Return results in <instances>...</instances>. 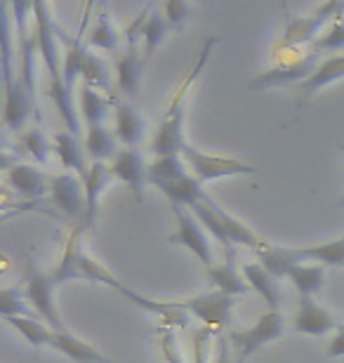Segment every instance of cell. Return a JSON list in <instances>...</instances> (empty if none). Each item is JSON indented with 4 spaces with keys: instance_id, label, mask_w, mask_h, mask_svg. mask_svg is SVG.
Listing matches in <instances>:
<instances>
[{
    "instance_id": "cell-9",
    "label": "cell",
    "mask_w": 344,
    "mask_h": 363,
    "mask_svg": "<svg viewBox=\"0 0 344 363\" xmlns=\"http://www.w3.org/2000/svg\"><path fill=\"white\" fill-rule=\"evenodd\" d=\"M33 10L28 3H12L10 12L17 24V55H19V78L24 81L28 92L35 97V57H38V38H35V28H26V14Z\"/></svg>"
},
{
    "instance_id": "cell-34",
    "label": "cell",
    "mask_w": 344,
    "mask_h": 363,
    "mask_svg": "<svg viewBox=\"0 0 344 363\" xmlns=\"http://www.w3.org/2000/svg\"><path fill=\"white\" fill-rule=\"evenodd\" d=\"M344 50V17L338 14L331 24L326 26V31L318 35L316 43H314V55H321V52H342Z\"/></svg>"
},
{
    "instance_id": "cell-26",
    "label": "cell",
    "mask_w": 344,
    "mask_h": 363,
    "mask_svg": "<svg viewBox=\"0 0 344 363\" xmlns=\"http://www.w3.org/2000/svg\"><path fill=\"white\" fill-rule=\"evenodd\" d=\"M340 78H344V55L331 57V60H326L323 64H318L316 71H314L304 83H299L297 101L309 99L314 92H318L321 88H326V85L340 81Z\"/></svg>"
},
{
    "instance_id": "cell-11",
    "label": "cell",
    "mask_w": 344,
    "mask_h": 363,
    "mask_svg": "<svg viewBox=\"0 0 344 363\" xmlns=\"http://www.w3.org/2000/svg\"><path fill=\"white\" fill-rule=\"evenodd\" d=\"M33 28H35V38H38V52L43 57V64H45V71L50 76V83L64 81L62 78V69L57 64V40H60V28L55 26L52 17H50V10L45 3H35L33 5Z\"/></svg>"
},
{
    "instance_id": "cell-45",
    "label": "cell",
    "mask_w": 344,
    "mask_h": 363,
    "mask_svg": "<svg viewBox=\"0 0 344 363\" xmlns=\"http://www.w3.org/2000/svg\"><path fill=\"white\" fill-rule=\"evenodd\" d=\"M342 206H344V199H342Z\"/></svg>"
},
{
    "instance_id": "cell-23",
    "label": "cell",
    "mask_w": 344,
    "mask_h": 363,
    "mask_svg": "<svg viewBox=\"0 0 344 363\" xmlns=\"http://www.w3.org/2000/svg\"><path fill=\"white\" fill-rule=\"evenodd\" d=\"M146 57L139 52V50H126L123 55H118L116 60V83H118L121 94L126 97H133L139 90V83H142V71H144Z\"/></svg>"
},
{
    "instance_id": "cell-6",
    "label": "cell",
    "mask_w": 344,
    "mask_h": 363,
    "mask_svg": "<svg viewBox=\"0 0 344 363\" xmlns=\"http://www.w3.org/2000/svg\"><path fill=\"white\" fill-rule=\"evenodd\" d=\"M55 288H57V283L52 279V274L40 272L38 267H33V262L26 264V272H24L26 302H31L33 311L52 330H67V325L62 323L60 311H57V304H55Z\"/></svg>"
},
{
    "instance_id": "cell-10",
    "label": "cell",
    "mask_w": 344,
    "mask_h": 363,
    "mask_svg": "<svg viewBox=\"0 0 344 363\" xmlns=\"http://www.w3.org/2000/svg\"><path fill=\"white\" fill-rule=\"evenodd\" d=\"M342 12H344V5L328 3L323 7H318V10L309 14V17H290L288 26H285L281 48H299V45H306V43H316L321 28L326 24H331V21Z\"/></svg>"
},
{
    "instance_id": "cell-30",
    "label": "cell",
    "mask_w": 344,
    "mask_h": 363,
    "mask_svg": "<svg viewBox=\"0 0 344 363\" xmlns=\"http://www.w3.org/2000/svg\"><path fill=\"white\" fill-rule=\"evenodd\" d=\"M288 281L299 293V297H314L323 288L326 272H323V267H318V264H297L290 269Z\"/></svg>"
},
{
    "instance_id": "cell-20",
    "label": "cell",
    "mask_w": 344,
    "mask_h": 363,
    "mask_svg": "<svg viewBox=\"0 0 344 363\" xmlns=\"http://www.w3.org/2000/svg\"><path fill=\"white\" fill-rule=\"evenodd\" d=\"M50 350L64 354L73 363H111V359H106L104 354L97 352L94 347H90L83 340H78L76 335H71L69 330H52L50 335Z\"/></svg>"
},
{
    "instance_id": "cell-35",
    "label": "cell",
    "mask_w": 344,
    "mask_h": 363,
    "mask_svg": "<svg viewBox=\"0 0 344 363\" xmlns=\"http://www.w3.org/2000/svg\"><path fill=\"white\" fill-rule=\"evenodd\" d=\"M167 31H170V26H167L165 17H160L158 12H151L149 19H146V24H144V33H142V55L146 57V60H149V57L153 55V50L165 40Z\"/></svg>"
},
{
    "instance_id": "cell-21",
    "label": "cell",
    "mask_w": 344,
    "mask_h": 363,
    "mask_svg": "<svg viewBox=\"0 0 344 363\" xmlns=\"http://www.w3.org/2000/svg\"><path fill=\"white\" fill-rule=\"evenodd\" d=\"M50 179L52 177H48L43 170L33 168V165H26V163H17L7 170V182H10V186L19 196H24V199H40L43 194H48Z\"/></svg>"
},
{
    "instance_id": "cell-8",
    "label": "cell",
    "mask_w": 344,
    "mask_h": 363,
    "mask_svg": "<svg viewBox=\"0 0 344 363\" xmlns=\"http://www.w3.org/2000/svg\"><path fill=\"white\" fill-rule=\"evenodd\" d=\"M172 215H174V227L177 229H174V234L167 236V243L187 248L199 262L206 264V269H210V267L215 264V259H212V248H210L208 236L203 234V224L196 220L192 210L172 208Z\"/></svg>"
},
{
    "instance_id": "cell-22",
    "label": "cell",
    "mask_w": 344,
    "mask_h": 363,
    "mask_svg": "<svg viewBox=\"0 0 344 363\" xmlns=\"http://www.w3.org/2000/svg\"><path fill=\"white\" fill-rule=\"evenodd\" d=\"M292 259L297 264H318V267H344V238L335 241L306 245V248H290Z\"/></svg>"
},
{
    "instance_id": "cell-4",
    "label": "cell",
    "mask_w": 344,
    "mask_h": 363,
    "mask_svg": "<svg viewBox=\"0 0 344 363\" xmlns=\"http://www.w3.org/2000/svg\"><path fill=\"white\" fill-rule=\"evenodd\" d=\"M182 158H184L187 168L192 170V175L199 182H212V179H224V177H243V175H257V168L238 158H226V156H212L206 151L192 147L184 142L182 147Z\"/></svg>"
},
{
    "instance_id": "cell-39",
    "label": "cell",
    "mask_w": 344,
    "mask_h": 363,
    "mask_svg": "<svg viewBox=\"0 0 344 363\" xmlns=\"http://www.w3.org/2000/svg\"><path fill=\"white\" fill-rule=\"evenodd\" d=\"M217 337L215 330H210L203 325L201 330L194 333V363H208L210 357V340Z\"/></svg>"
},
{
    "instance_id": "cell-15",
    "label": "cell",
    "mask_w": 344,
    "mask_h": 363,
    "mask_svg": "<svg viewBox=\"0 0 344 363\" xmlns=\"http://www.w3.org/2000/svg\"><path fill=\"white\" fill-rule=\"evenodd\" d=\"M292 330L302 333V335H328V333L338 330V318H335L331 311L323 309L321 304L314 302V297H299V304L295 309V316H292Z\"/></svg>"
},
{
    "instance_id": "cell-32",
    "label": "cell",
    "mask_w": 344,
    "mask_h": 363,
    "mask_svg": "<svg viewBox=\"0 0 344 363\" xmlns=\"http://www.w3.org/2000/svg\"><path fill=\"white\" fill-rule=\"evenodd\" d=\"M7 323L12 325L19 335H24V340L31 347H48L50 345V335H52V328L43 321H35V318H26V316H12L5 318Z\"/></svg>"
},
{
    "instance_id": "cell-36",
    "label": "cell",
    "mask_w": 344,
    "mask_h": 363,
    "mask_svg": "<svg viewBox=\"0 0 344 363\" xmlns=\"http://www.w3.org/2000/svg\"><path fill=\"white\" fill-rule=\"evenodd\" d=\"M19 147L24 154H28L33 161H38L40 165H48V154H50V142L45 133L40 128L26 130V133L19 135Z\"/></svg>"
},
{
    "instance_id": "cell-43",
    "label": "cell",
    "mask_w": 344,
    "mask_h": 363,
    "mask_svg": "<svg viewBox=\"0 0 344 363\" xmlns=\"http://www.w3.org/2000/svg\"><path fill=\"white\" fill-rule=\"evenodd\" d=\"M326 354H328L331 359H340V357H344V325H340V328L333 333V337H331V342H328Z\"/></svg>"
},
{
    "instance_id": "cell-17",
    "label": "cell",
    "mask_w": 344,
    "mask_h": 363,
    "mask_svg": "<svg viewBox=\"0 0 344 363\" xmlns=\"http://www.w3.org/2000/svg\"><path fill=\"white\" fill-rule=\"evenodd\" d=\"M146 121L133 104L126 99H113V135L126 149H137V144L144 140Z\"/></svg>"
},
{
    "instance_id": "cell-24",
    "label": "cell",
    "mask_w": 344,
    "mask_h": 363,
    "mask_svg": "<svg viewBox=\"0 0 344 363\" xmlns=\"http://www.w3.org/2000/svg\"><path fill=\"white\" fill-rule=\"evenodd\" d=\"M240 272H243V279L248 281L250 290H255V293L269 304V311H278V307H281V302H283V293L276 283L278 279H274V276L269 274L260 262L243 264V269Z\"/></svg>"
},
{
    "instance_id": "cell-19",
    "label": "cell",
    "mask_w": 344,
    "mask_h": 363,
    "mask_svg": "<svg viewBox=\"0 0 344 363\" xmlns=\"http://www.w3.org/2000/svg\"><path fill=\"white\" fill-rule=\"evenodd\" d=\"M113 179L111 168L106 163H90V168L83 175V186H85V220L83 227L90 229L94 217H97V206L99 199L104 194V189L109 186V182Z\"/></svg>"
},
{
    "instance_id": "cell-5",
    "label": "cell",
    "mask_w": 344,
    "mask_h": 363,
    "mask_svg": "<svg viewBox=\"0 0 344 363\" xmlns=\"http://www.w3.org/2000/svg\"><path fill=\"white\" fill-rule=\"evenodd\" d=\"M283 333H285V323H283L281 311H267V314H262L257 321H255V325H250V328L231 330L229 333V342H231L233 361L245 363L255 352H260L265 345L278 340Z\"/></svg>"
},
{
    "instance_id": "cell-12",
    "label": "cell",
    "mask_w": 344,
    "mask_h": 363,
    "mask_svg": "<svg viewBox=\"0 0 344 363\" xmlns=\"http://www.w3.org/2000/svg\"><path fill=\"white\" fill-rule=\"evenodd\" d=\"M50 196L60 213L83 224L85 220V186L83 179L71 172H60L50 179Z\"/></svg>"
},
{
    "instance_id": "cell-37",
    "label": "cell",
    "mask_w": 344,
    "mask_h": 363,
    "mask_svg": "<svg viewBox=\"0 0 344 363\" xmlns=\"http://www.w3.org/2000/svg\"><path fill=\"white\" fill-rule=\"evenodd\" d=\"M24 290L19 288H3V293H0V311H3L5 318H12V316H26L31 318V311L24 307Z\"/></svg>"
},
{
    "instance_id": "cell-40",
    "label": "cell",
    "mask_w": 344,
    "mask_h": 363,
    "mask_svg": "<svg viewBox=\"0 0 344 363\" xmlns=\"http://www.w3.org/2000/svg\"><path fill=\"white\" fill-rule=\"evenodd\" d=\"M189 17H192V7L187 3H179V0L165 3V21L170 28H179L184 21H189Z\"/></svg>"
},
{
    "instance_id": "cell-16",
    "label": "cell",
    "mask_w": 344,
    "mask_h": 363,
    "mask_svg": "<svg viewBox=\"0 0 344 363\" xmlns=\"http://www.w3.org/2000/svg\"><path fill=\"white\" fill-rule=\"evenodd\" d=\"M33 101L35 97L28 92V88L19 76H17V81L5 85V108H3L5 128L12 130V133H21L28 113H31V108H33Z\"/></svg>"
},
{
    "instance_id": "cell-25",
    "label": "cell",
    "mask_w": 344,
    "mask_h": 363,
    "mask_svg": "<svg viewBox=\"0 0 344 363\" xmlns=\"http://www.w3.org/2000/svg\"><path fill=\"white\" fill-rule=\"evenodd\" d=\"M60 40L64 43V62H62V78L67 90L73 94V88H76V81L83 78V64L87 57V45H83L78 38H71L60 28Z\"/></svg>"
},
{
    "instance_id": "cell-42",
    "label": "cell",
    "mask_w": 344,
    "mask_h": 363,
    "mask_svg": "<svg viewBox=\"0 0 344 363\" xmlns=\"http://www.w3.org/2000/svg\"><path fill=\"white\" fill-rule=\"evenodd\" d=\"M212 363H236L233 361L231 342H229V335H226V333L215 337V359H212Z\"/></svg>"
},
{
    "instance_id": "cell-44",
    "label": "cell",
    "mask_w": 344,
    "mask_h": 363,
    "mask_svg": "<svg viewBox=\"0 0 344 363\" xmlns=\"http://www.w3.org/2000/svg\"><path fill=\"white\" fill-rule=\"evenodd\" d=\"M340 147H342V149H344V144H340Z\"/></svg>"
},
{
    "instance_id": "cell-27",
    "label": "cell",
    "mask_w": 344,
    "mask_h": 363,
    "mask_svg": "<svg viewBox=\"0 0 344 363\" xmlns=\"http://www.w3.org/2000/svg\"><path fill=\"white\" fill-rule=\"evenodd\" d=\"M85 154L90 158V163H106L113 161L118 149H116V135L106 125H94L85 128Z\"/></svg>"
},
{
    "instance_id": "cell-7",
    "label": "cell",
    "mask_w": 344,
    "mask_h": 363,
    "mask_svg": "<svg viewBox=\"0 0 344 363\" xmlns=\"http://www.w3.org/2000/svg\"><path fill=\"white\" fill-rule=\"evenodd\" d=\"M182 307H184L187 314L199 318L206 328L215 330L217 335H222L231 323L233 297L219 293V290H210V293H201L196 297H189V300L182 302Z\"/></svg>"
},
{
    "instance_id": "cell-28",
    "label": "cell",
    "mask_w": 344,
    "mask_h": 363,
    "mask_svg": "<svg viewBox=\"0 0 344 363\" xmlns=\"http://www.w3.org/2000/svg\"><path fill=\"white\" fill-rule=\"evenodd\" d=\"M206 279L212 283L215 290H219V293H224V295H231V297L245 293V290L250 288L248 281L243 279V272H238L231 259L222 264H212L210 269H206Z\"/></svg>"
},
{
    "instance_id": "cell-31",
    "label": "cell",
    "mask_w": 344,
    "mask_h": 363,
    "mask_svg": "<svg viewBox=\"0 0 344 363\" xmlns=\"http://www.w3.org/2000/svg\"><path fill=\"white\" fill-rule=\"evenodd\" d=\"M83 85L85 88H92L97 92H109L111 88V74H109V67L104 64L101 57H97L92 50H87V57H85V64H83Z\"/></svg>"
},
{
    "instance_id": "cell-18",
    "label": "cell",
    "mask_w": 344,
    "mask_h": 363,
    "mask_svg": "<svg viewBox=\"0 0 344 363\" xmlns=\"http://www.w3.org/2000/svg\"><path fill=\"white\" fill-rule=\"evenodd\" d=\"M52 149H55V156L60 158L62 168L67 172H76V175L83 179V175L90 168L87 163V154H85V144L80 140L78 135H71V133H57L52 137Z\"/></svg>"
},
{
    "instance_id": "cell-2",
    "label": "cell",
    "mask_w": 344,
    "mask_h": 363,
    "mask_svg": "<svg viewBox=\"0 0 344 363\" xmlns=\"http://www.w3.org/2000/svg\"><path fill=\"white\" fill-rule=\"evenodd\" d=\"M149 184L156 186L170 201V208L192 210L196 203L210 199L203 189V182L196 179L192 170L187 168L182 154L153 156V161L149 163Z\"/></svg>"
},
{
    "instance_id": "cell-38",
    "label": "cell",
    "mask_w": 344,
    "mask_h": 363,
    "mask_svg": "<svg viewBox=\"0 0 344 363\" xmlns=\"http://www.w3.org/2000/svg\"><path fill=\"white\" fill-rule=\"evenodd\" d=\"M149 14H151V5H146L144 10L133 19V24L128 26V31L123 38H126L130 50H137L139 45H142V33H144V24H146V19H149Z\"/></svg>"
},
{
    "instance_id": "cell-3",
    "label": "cell",
    "mask_w": 344,
    "mask_h": 363,
    "mask_svg": "<svg viewBox=\"0 0 344 363\" xmlns=\"http://www.w3.org/2000/svg\"><path fill=\"white\" fill-rule=\"evenodd\" d=\"M192 213L203 227H208V231L219 243L229 245V248L231 245H248V248H253V250H262L267 245L248 224L236 220V217L229 213H224L212 199L196 203L192 208Z\"/></svg>"
},
{
    "instance_id": "cell-29",
    "label": "cell",
    "mask_w": 344,
    "mask_h": 363,
    "mask_svg": "<svg viewBox=\"0 0 344 363\" xmlns=\"http://www.w3.org/2000/svg\"><path fill=\"white\" fill-rule=\"evenodd\" d=\"M113 108V97H106L104 92L92 88H80V116L85 121V128L104 125L109 111Z\"/></svg>"
},
{
    "instance_id": "cell-14",
    "label": "cell",
    "mask_w": 344,
    "mask_h": 363,
    "mask_svg": "<svg viewBox=\"0 0 344 363\" xmlns=\"http://www.w3.org/2000/svg\"><path fill=\"white\" fill-rule=\"evenodd\" d=\"M109 168H111V175L116 179H121L123 184L133 189L137 201L144 199V186L149 184V165H146L142 151L121 149L113 161L109 163Z\"/></svg>"
},
{
    "instance_id": "cell-33",
    "label": "cell",
    "mask_w": 344,
    "mask_h": 363,
    "mask_svg": "<svg viewBox=\"0 0 344 363\" xmlns=\"http://www.w3.org/2000/svg\"><path fill=\"white\" fill-rule=\"evenodd\" d=\"M118 43H121V35L118 31L111 26V21L104 12L99 14L97 21L92 24L90 33H87V48L90 50H106V52H116L118 50Z\"/></svg>"
},
{
    "instance_id": "cell-41",
    "label": "cell",
    "mask_w": 344,
    "mask_h": 363,
    "mask_svg": "<svg viewBox=\"0 0 344 363\" xmlns=\"http://www.w3.org/2000/svg\"><path fill=\"white\" fill-rule=\"evenodd\" d=\"M160 350H163V357L167 363H187L184 359H182V354L177 350V342H174L170 330H165L163 335H160Z\"/></svg>"
},
{
    "instance_id": "cell-13",
    "label": "cell",
    "mask_w": 344,
    "mask_h": 363,
    "mask_svg": "<svg viewBox=\"0 0 344 363\" xmlns=\"http://www.w3.org/2000/svg\"><path fill=\"white\" fill-rule=\"evenodd\" d=\"M318 55L309 52L306 57H299L295 62H285V64H278V67L269 69V71H262L260 76H255L248 88L250 90H262V88H274V85H283V83H304L314 71H316L318 62H316Z\"/></svg>"
},
{
    "instance_id": "cell-1",
    "label": "cell",
    "mask_w": 344,
    "mask_h": 363,
    "mask_svg": "<svg viewBox=\"0 0 344 363\" xmlns=\"http://www.w3.org/2000/svg\"><path fill=\"white\" fill-rule=\"evenodd\" d=\"M217 38H208L203 43L199 57H196V62L192 64V69L187 71V76L182 78V83L177 85V90H174L170 104L165 108V116L163 121H160V125L156 130V135H153L151 140V151L153 156H172V154H182V147H184V104H187V97L192 88L199 81V76L203 74V69H206L208 64V57L212 55V48H215Z\"/></svg>"
}]
</instances>
